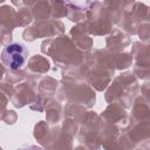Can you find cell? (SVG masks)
Instances as JSON below:
<instances>
[{"label":"cell","instance_id":"7a4b0ae2","mask_svg":"<svg viewBox=\"0 0 150 150\" xmlns=\"http://www.w3.org/2000/svg\"><path fill=\"white\" fill-rule=\"evenodd\" d=\"M22 150H41V148H38V146H29V148H26V149H22Z\"/></svg>","mask_w":150,"mask_h":150},{"label":"cell","instance_id":"6da1fadb","mask_svg":"<svg viewBox=\"0 0 150 150\" xmlns=\"http://www.w3.org/2000/svg\"><path fill=\"white\" fill-rule=\"evenodd\" d=\"M27 59V49L23 45L13 42L6 46L1 53V60L9 69H19L21 68Z\"/></svg>","mask_w":150,"mask_h":150}]
</instances>
